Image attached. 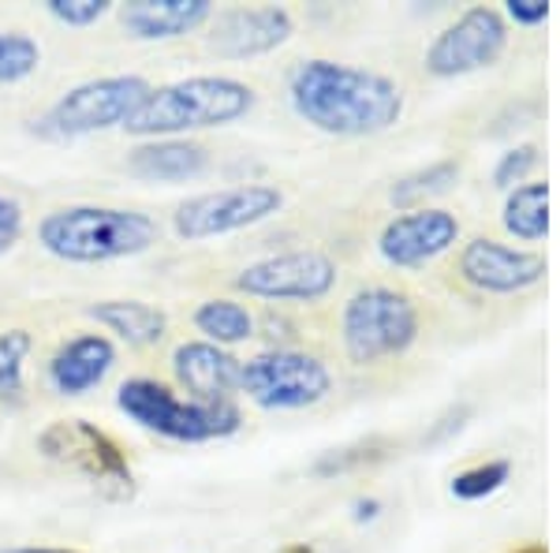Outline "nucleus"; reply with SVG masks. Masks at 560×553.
Returning a JSON list of instances; mask_svg holds the SVG:
<instances>
[{
    "mask_svg": "<svg viewBox=\"0 0 560 553\" xmlns=\"http://www.w3.org/2000/svg\"><path fill=\"white\" fill-rule=\"evenodd\" d=\"M213 12V0H128L120 4V26L139 42H168L210 26Z\"/></svg>",
    "mask_w": 560,
    "mask_h": 553,
    "instance_id": "nucleus-17",
    "label": "nucleus"
},
{
    "mask_svg": "<svg viewBox=\"0 0 560 553\" xmlns=\"http://www.w3.org/2000/svg\"><path fill=\"white\" fill-rule=\"evenodd\" d=\"M191 325L202 333V341L217 344V348H232V344H243L255 337V314L247 311L236 299H202L191 314Z\"/></svg>",
    "mask_w": 560,
    "mask_h": 553,
    "instance_id": "nucleus-20",
    "label": "nucleus"
},
{
    "mask_svg": "<svg viewBox=\"0 0 560 553\" xmlns=\"http://www.w3.org/2000/svg\"><path fill=\"white\" fill-rule=\"evenodd\" d=\"M459 240V217L441 206H422V210L396 214L377 235V251L388 266L415 269L427 266Z\"/></svg>",
    "mask_w": 560,
    "mask_h": 553,
    "instance_id": "nucleus-14",
    "label": "nucleus"
},
{
    "mask_svg": "<svg viewBox=\"0 0 560 553\" xmlns=\"http://www.w3.org/2000/svg\"><path fill=\"white\" fill-rule=\"evenodd\" d=\"M288 102L303 124L337 139L382 135L404 116V90L393 76L329 57L295 65L288 76Z\"/></svg>",
    "mask_w": 560,
    "mask_h": 553,
    "instance_id": "nucleus-1",
    "label": "nucleus"
},
{
    "mask_svg": "<svg viewBox=\"0 0 560 553\" xmlns=\"http://www.w3.org/2000/svg\"><path fill=\"white\" fill-rule=\"evenodd\" d=\"M86 314L131 348H153L168 333V314L147 299H97L86 307Z\"/></svg>",
    "mask_w": 560,
    "mask_h": 553,
    "instance_id": "nucleus-19",
    "label": "nucleus"
},
{
    "mask_svg": "<svg viewBox=\"0 0 560 553\" xmlns=\"http://www.w3.org/2000/svg\"><path fill=\"white\" fill-rule=\"evenodd\" d=\"M255 102V87L236 76H187L176 83L153 87L147 102L124 124V131L135 139H191V131H210L243 120Z\"/></svg>",
    "mask_w": 560,
    "mask_h": 553,
    "instance_id": "nucleus-3",
    "label": "nucleus"
},
{
    "mask_svg": "<svg viewBox=\"0 0 560 553\" xmlns=\"http://www.w3.org/2000/svg\"><path fill=\"white\" fill-rule=\"evenodd\" d=\"M456 269L467 285L478 288V292L516 296L546 280L549 262L541 251L509 247V243L490 240V235H475V240H467L464 251H459Z\"/></svg>",
    "mask_w": 560,
    "mask_h": 553,
    "instance_id": "nucleus-12",
    "label": "nucleus"
},
{
    "mask_svg": "<svg viewBox=\"0 0 560 553\" xmlns=\"http://www.w3.org/2000/svg\"><path fill=\"white\" fill-rule=\"evenodd\" d=\"M337 262L318 247L266 255L236 274V288L250 299H273V303H318L337 288Z\"/></svg>",
    "mask_w": 560,
    "mask_h": 553,
    "instance_id": "nucleus-10",
    "label": "nucleus"
},
{
    "mask_svg": "<svg viewBox=\"0 0 560 553\" xmlns=\"http://www.w3.org/2000/svg\"><path fill=\"white\" fill-rule=\"evenodd\" d=\"M295 34V20L280 4H255V8H224L210 20V49L224 60H255L280 49Z\"/></svg>",
    "mask_w": 560,
    "mask_h": 553,
    "instance_id": "nucleus-13",
    "label": "nucleus"
},
{
    "mask_svg": "<svg viewBox=\"0 0 560 553\" xmlns=\"http://www.w3.org/2000/svg\"><path fill=\"white\" fill-rule=\"evenodd\" d=\"M173 375L179 389H187L191 401H202V404L236 401L243 359L232 356L229 348H217V344L198 337V341H184L173 348Z\"/></svg>",
    "mask_w": 560,
    "mask_h": 553,
    "instance_id": "nucleus-15",
    "label": "nucleus"
},
{
    "mask_svg": "<svg viewBox=\"0 0 560 553\" xmlns=\"http://www.w3.org/2000/svg\"><path fill=\"white\" fill-rule=\"evenodd\" d=\"M351 516H355V523H374L377 516H382V502H377V497H359V502L351 505Z\"/></svg>",
    "mask_w": 560,
    "mask_h": 553,
    "instance_id": "nucleus-32",
    "label": "nucleus"
},
{
    "mask_svg": "<svg viewBox=\"0 0 560 553\" xmlns=\"http://www.w3.org/2000/svg\"><path fill=\"white\" fill-rule=\"evenodd\" d=\"M23 206L15 203L12 195H4L0 192V258L8 255V251L20 243V235H23Z\"/></svg>",
    "mask_w": 560,
    "mask_h": 553,
    "instance_id": "nucleus-29",
    "label": "nucleus"
},
{
    "mask_svg": "<svg viewBox=\"0 0 560 553\" xmlns=\"http://www.w3.org/2000/svg\"><path fill=\"white\" fill-rule=\"evenodd\" d=\"M459 172H464V169H459V161H453V158L433 161V165L415 169V172H408V176L396 180L393 192H388V198H393V206L400 214L422 210L430 198H441V195L453 192V187L459 184Z\"/></svg>",
    "mask_w": 560,
    "mask_h": 553,
    "instance_id": "nucleus-22",
    "label": "nucleus"
},
{
    "mask_svg": "<svg viewBox=\"0 0 560 553\" xmlns=\"http://www.w3.org/2000/svg\"><path fill=\"white\" fill-rule=\"evenodd\" d=\"M34 352V333L23 325L0 330V401L20 404L26 393V359Z\"/></svg>",
    "mask_w": 560,
    "mask_h": 553,
    "instance_id": "nucleus-23",
    "label": "nucleus"
},
{
    "mask_svg": "<svg viewBox=\"0 0 560 553\" xmlns=\"http://www.w3.org/2000/svg\"><path fill=\"white\" fill-rule=\"evenodd\" d=\"M158 240V217L128 210V206L75 203L57 206L38 221L42 251L60 262H71V266H102V262L147 255Z\"/></svg>",
    "mask_w": 560,
    "mask_h": 553,
    "instance_id": "nucleus-2",
    "label": "nucleus"
},
{
    "mask_svg": "<svg viewBox=\"0 0 560 553\" xmlns=\"http://www.w3.org/2000/svg\"><path fill=\"white\" fill-rule=\"evenodd\" d=\"M538 165V147H512V150H504L501 153V161L493 165V184L497 187H504V192H512V187H520V184H527V176H530V169Z\"/></svg>",
    "mask_w": 560,
    "mask_h": 553,
    "instance_id": "nucleus-28",
    "label": "nucleus"
},
{
    "mask_svg": "<svg viewBox=\"0 0 560 553\" xmlns=\"http://www.w3.org/2000/svg\"><path fill=\"white\" fill-rule=\"evenodd\" d=\"M277 553H318L311 546V542H288V546H280Z\"/></svg>",
    "mask_w": 560,
    "mask_h": 553,
    "instance_id": "nucleus-34",
    "label": "nucleus"
},
{
    "mask_svg": "<svg viewBox=\"0 0 560 553\" xmlns=\"http://www.w3.org/2000/svg\"><path fill=\"white\" fill-rule=\"evenodd\" d=\"M38 452L49 464H60L75 475L90 479L105 497L124 502L135 494V471L128 464V452L116 446L113 434H105L90 419H52L38 434Z\"/></svg>",
    "mask_w": 560,
    "mask_h": 553,
    "instance_id": "nucleus-8",
    "label": "nucleus"
},
{
    "mask_svg": "<svg viewBox=\"0 0 560 553\" xmlns=\"http://www.w3.org/2000/svg\"><path fill=\"white\" fill-rule=\"evenodd\" d=\"M509 479H512V460H504V457L482 460V464H475V468L456 471L453 497H459V502H486V497H493Z\"/></svg>",
    "mask_w": 560,
    "mask_h": 553,
    "instance_id": "nucleus-26",
    "label": "nucleus"
},
{
    "mask_svg": "<svg viewBox=\"0 0 560 553\" xmlns=\"http://www.w3.org/2000/svg\"><path fill=\"white\" fill-rule=\"evenodd\" d=\"M42 68V42L26 31H0V87L26 83Z\"/></svg>",
    "mask_w": 560,
    "mask_h": 553,
    "instance_id": "nucleus-25",
    "label": "nucleus"
},
{
    "mask_svg": "<svg viewBox=\"0 0 560 553\" xmlns=\"http://www.w3.org/2000/svg\"><path fill=\"white\" fill-rule=\"evenodd\" d=\"M240 393L261 412H303L332 393V370L314 352L266 348L243 359Z\"/></svg>",
    "mask_w": 560,
    "mask_h": 553,
    "instance_id": "nucleus-7",
    "label": "nucleus"
},
{
    "mask_svg": "<svg viewBox=\"0 0 560 553\" xmlns=\"http://www.w3.org/2000/svg\"><path fill=\"white\" fill-rule=\"evenodd\" d=\"M504 49H509L504 12H497L490 4H475L427 45L422 68L433 79H459L471 76V71L493 68L504 57Z\"/></svg>",
    "mask_w": 560,
    "mask_h": 553,
    "instance_id": "nucleus-11",
    "label": "nucleus"
},
{
    "mask_svg": "<svg viewBox=\"0 0 560 553\" xmlns=\"http://www.w3.org/2000/svg\"><path fill=\"white\" fill-rule=\"evenodd\" d=\"M509 553H549L541 542H527V546H520V550H509Z\"/></svg>",
    "mask_w": 560,
    "mask_h": 553,
    "instance_id": "nucleus-35",
    "label": "nucleus"
},
{
    "mask_svg": "<svg viewBox=\"0 0 560 553\" xmlns=\"http://www.w3.org/2000/svg\"><path fill=\"white\" fill-rule=\"evenodd\" d=\"M509 20L520 23V26H538L549 20V4L546 0H509Z\"/></svg>",
    "mask_w": 560,
    "mask_h": 553,
    "instance_id": "nucleus-30",
    "label": "nucleus"
},
{
    "mask_svg": "<svg viewBox=\"0 0 560 553\" xmlns=\"http://www.w3.org/2000/svg\"><path fill=\"white\" fill-rule=\"evenodd\" d=\"M280 210H284V192L277 184L217 187V192H202L179 203L173 214V229L179 240L202 243L213 240V235L255 229V224L269 221Z\"/></svg>",
    "mask_w": 560,
    "mask_h": 553,
    "instance_id": "nucleus-9",
    "label": "nucleus"
},
{
    "mask_svg": "<svg viewBox=\"0 0 560 553\" xmlns=\"http://www.w3.org/2000/svg\"><path fill=\"white\" fill-rule=\"evenodd\" d=\"M422 333L419 303L388 285H366L340 311V344L355 367H374L382 359H396L415 348Z\"/></svg>",
    "mask_w": 560,
    "mask_h": 553,
    "instance_id": "nucleus-5",
    "label": "nucleus"
},
{
    "mask_svg": "<svg viewBox=\"0 0 560 553\" xmlns=\"http://www.w3.org/2000/svg\"><path fill=\"white\" fill-rule=\"evenodd\" d=\"M153 90L142 76H97L65 90L45 113L34 120V135L45 142H75L97 131H113L135 116Z\"/></svg>",
    "mask_w": 560,
    "mask_h": 553,
    "instance_id": "nucleus-6",
    "label": "nucleus"
},
{
    "mask_svg": "<svg viewBox=\"0 0 560 553\" xmlns=\"http://www.w3.org/2000/svg\"><path fill=\"white\" fill-rule=\"evenodd\" d=\"M396 452V441L393 438H363V441H351L345 449H329L314 460V475L318 479H332V475H348V471H359V468H374L388 460Z\"/></svg>",
    "mask_w": 560,
    "mask_h": 553,
    "instance_id": "nucleus-24",
    "label": "nucleus"
},
{
    "mask_svg": "<svg viewBox=\"0 0 560 553\" xmlns=\"http://www.w3.org/2000/svg\"><path fill=\"white\" fill-rule=\"evenodd\" d=\"M116 407L142 426V430L158 434L165 441L179 446H206V441H224L243 430V412L236 401L202 404L191 396H179L173 385L158 382V378H128L116 389Z\"/></svg>",
    "mask_w": 560,
    "mask_h": 553,
    "instance_id": "nucleus-4",
    "label": "nucleus"
},
{
    "mask_svg": "<svg viewBox=\"0 0 560 553\" xmlns=\"http://www.w3.org/2000/svg\"><path fill=\"white\" fill-rule=\"evenodd\" d=\"M467 419H471V407H467V404L448 407V412L438 419V426H433V430L427 434V441H430V446H438V441H445L448 434H459V430H464Z\"/></svg>",
    "mask_w": 560,
    "mask_h": 553,
    "instance_id": "nucleus-31",
    "label": "nucleus"
},
{
    "mask_svg": "<svg viewBox=\"0 0 560 553\" xmlns=\"http://www.w3.org/2000/svg\"><path fill=\"white\" fill-rule=\"evenodd\" d=\"M213 165L210 147L195 139H142L128 153V172L147 184H191Z\"/></svg>",
    "mask_w": 560,
    "mask_h": 553,
    "instance_id": "nucleus-18",
    "label": "nucleus"
},
{
    "mask_svg": "<svg viewBox=\"0 0 560 553\" xmlns=\"http://www.w3.org/2000/svg\"><path fill=\"white\" fill-rule=\"evenodd\" d=\"M116 359L120 352L108 333H75L45 362V382L57 396H86L113 375Z\"/></svg>",
    "mask_w": 560,
    "mask_h": 553,
    "instance_id": "nucleus-16",
    "label": "nucleus"
},
{
    "mask_svg": "<svg viewBox=\"0 0 560 553\" xmlns=\"http://www.w3.org/2000/svg\"><path fill=\"white\" fill-rule=\"evenodd\" d=\"M0 553H86V550H71V546H8Z\"/></svg>",
    "mask_w": 560,
    "mask_h": 553,
    "instance_id": "nucleus-33",
    "label": "nucleus"
},
{
    "mask_svg": "<svg viewBox=\"0 0 560 553\" xmlns=\"http://www.w3.org/2000/svg\"><path fill=\"white\" fill-rule=\"evenodd\" d=\"M113 8H116L113 0H45L49 20H57L60 26H71V31L97 26Z\"/></svg>",
    "mask_w": 560,
    "mask_h": 553,
    "instance_id": "nucleus-27",
    "label": "nucleus"
},
{
    "mask_svg": "<svg viewBox=\"0 0 560 553\" xmlns=\"http://www.w3.org/2000/svg\"><path fill=\"white\" fill-rule=\"evenodd\" d=\"M501 221H504V229L523 243L546 240V232H549V184L546 180H530V184L512 187L509 198H504Z\"/></svg>",
    "mask_w": 560,
    "mask_h": 553,
    "instance_id": "nucleus-21",
    "label": "nucleus"
}]
</instances>
